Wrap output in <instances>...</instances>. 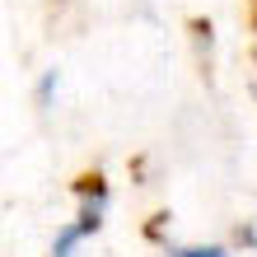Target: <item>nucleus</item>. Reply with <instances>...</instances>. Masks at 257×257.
<instances>
[{
  "label": "nucleus",
  "instance_id": "nucleus-1",
  "mask_svg": "<svg viewBox=\"0 0 257 257\" xmlns=\"http://www.w3.org/2000/svg\"><path fill=\"white\" fill-rule=\"evenodd\" d=\"M75 196H80V210H75V220L84 224V234L94 238L103 229V220H108V201H112V192L103 178H84L80 187H75Z\"/></svg>",
  "mask_w": 257,
  "mask_h": 257
},
{
  "label": "nucleus",
  "instance_id": "nucleus-2",
  "mask_svg": "<svg viewBox=\"0 0 257 257\" xmlns=\"http://www.w3.org/2000/svg\"><path fill=\"white\" fill-rule=\"evenodd\" d=\"M84 224L80 220H70V224H61V229H56V238H52V248H47V257H75L84 248Z\"/></svg>",
  "mask_w": 257,
  "mask_h": 257
},
{
  "label": "nucleus",
  "instance_id": "nucleus-3",
  "mask_svg": "<svg viewBox=\"0 0 257 257\" xmlns=\"http://www.w3.org/2000/svg\"><path fill=\"white\" fill-rule=\"evenodd\" d=\"M164 257H229L224 243H169Z\"/></svg>",
  "mask_w": 257,
  "mask_h": 257
},
{
  "label": "nucleus",
  "instance_id": "nucleus-4",
  "mask_svg": "<svg viewBox=\"0 0 257 257\" xmlns=\"http://www.w3.org/2000/svg\"><path fill=\"white\" fill-rule=\"evenodd\" d=\"M56 94H61V70H42V80H38V89H33V98H38V108L47 112L52 103H56Z\"/></svg>",
  "mask_w": 257,
  "mask_h": 257
}]
</instances>
